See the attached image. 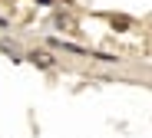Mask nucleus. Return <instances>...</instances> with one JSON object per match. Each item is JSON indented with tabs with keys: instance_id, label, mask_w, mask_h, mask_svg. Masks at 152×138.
I'll list each match as a JSON object with an SVG mask.
<instances>
[{
	"instance_id": "obj_3",
	"label": "nucleus",
	"mask_w": 152,
	"mask_h": 138,
	"mask_svg": "<svg viewBox=\"0 0 152 138\" xmlns=\"http://www.w3.org/2000/svg\"><path fill=\"white\" fill-rule=\"evenodd\" d=\"M56 26H66V30H76V20H73V17H63V13H56Z\"/></svg>"
},
{
	"instance_id": "obj_1",
	"label": "nucleus",
	"mask_w": 152,
	"mask_h": 138,
	"mask_svg": "<svg viewBox=\"0 0 152 138\" xmlns=\"http://www.w3.org/2000/svg\"><path fill=\"white\" fill-rule=\"evenodd\" d=\"M27 59H30L33 66H40V69H53V66H56L53 53H46V49H30V53H27Z\"/></svg>"
},
{
	"instance_id": "obj_2",
	"label": "nucleus",
	"mask_w": 152,
	"mask_h": 138,
	"mask_svg": "<svg viewBox=\"0 0 152 138\" xmlns=\"http://www.w3.org/2000/svg\"><path fill=\"white\" fill-rule=\"evenodd\" d=\"M0 49H4V53H7V56H17V59L23 56V53H20V49H17V46H13L10 40H0Z\"/></svg>"
}]
</instances>
